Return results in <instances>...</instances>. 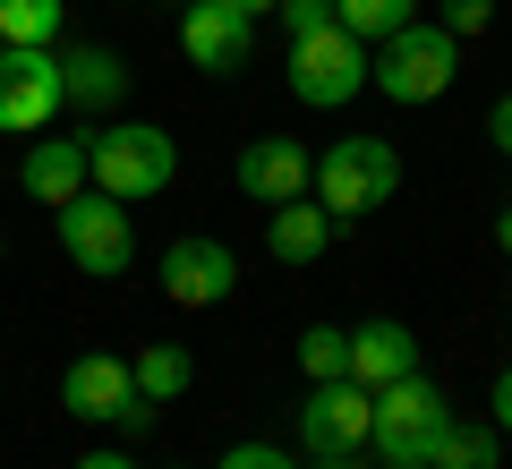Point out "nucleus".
Listing matches in <instances>:
<instances>
[{
	"mask_svg": "<svg viewBox=\"0 0 512 469\" xmlns=\"http://www.w3.org/2000/svg\"><path fill=\"white\" fill-rule=\"evenodd\" d=\"M325 239H333V214H325L316 197L274 205V222H265V248H274V265H316V256H325Z\"/></svg>",
	"mask_w": 512,
	"mask_h": 469,
	"instance_id": "dca6fc26",
	"label": "nucleus"
},
{
	"mask_svg": "<svg viewBox=\"0 0 512 469\" xmlns=\"http://www.w3.org/2000/svg\"><path fill=\"white\" fill-rule=\"evenodd\" d=\"M60 401H69L77 418H103V427H120V418L137 410V376H128V359L86 350V359H69V376H60Z\"/></svg>",
	"mask_w": 512,
	"mask_h": 469,
	"instance_id": "ddd939ff",
	"label": "nucleus"
},
{
	"mask_svg": "<svg viewBox=\"0 0 512 469\" xmlns=\"http://www.w3.org/2000/svg\"><path fill=\"white\" fill-rule=\"evenodd\" d=\"M52 231H60V256H69L77 273H94V282H111V273L137 265L128 205H120V197H103V188H77L69 205H52Z\"/></svg>",
	"mask_w": 512,
	"mask_h": 469,
	"instance_id": "20e7f679",
	"label": "nucleus"
},
{
	"mask_svg": "<svg viewBox=\"0 0 512 469\" xmlns=\"http://www.w3.org/2000/svg\"><path fill=\"white\" fill-rule=\"evenodd\" d=\"M180 52L205 77H239L256 60V18H239L231 0H188L180 9Z\"/></svg>",
	"mask_w": 512,
	"mask_h": 469,
	"instance_id": "6e6552de",
	"label": "nucleus"
},
{
	"mask_svg": "<svg viewBox=\"0 0 512 469\" xmlns=\"http://www.w3.org/2000/svg\"><path fill=\"white\" fill-rule=\"evenodd\" d=\"M359 86H367V43L359 35L325 26V35H299L291 43V94L308 111H342Z\"/></svg>",
	"mask_w": 512,
	"mask_h": 469,
	"instance_id": "0eeeda50",
	"label": "nucleus"
},
{
	"mask_svg": "<svg viewBox=\"0 0 512 469\" xmlns=\"http://www.w3.org/2000/svg\"><path fill=\"white\" fill-rule=\"evenodd\" d=\"M18 188L35 205H69L77 188H94L86 180V137H35V145H26V163H18Z\"/></svg>",
	"mask_w": 512,
	"mask_h": 469,
	"instance_id": "4468645a",
	"label": "nucleus"
},
{
	"mask_svg": "<svg viewBox=\"0 0 512 469\" xmlns=\"http://www.w3.org/2000/svg\"><path fill=\"white\" fill-rule=\"evenodd\" d=\"M282 26H291V43L299 35H325V26H333V0H282Z\"/></svg>",
	"mask_w": 512,
	"mask_h": 469,
	"instance_id": "5701e85b",
	"label": "nucleus"
},
{
	"mask_svg": "<svg viewBox=\"0 0 512 469\" xmlns=\"http://www.w3.org/2000/svg\"><path fill=\"white\" fill-rule=\"evenodd\" d=\"M154 282H163L171 307H222L239 290V256L222 248V239H171V248L154 256Z\"/></svg>",
	"mask_w": 512,
	"mask_h": 469,
	"instance_id": "1a4fd4ad",
	"label": "nucleus"
},
{
	"mask_svg": "<svg viewBox=\"0 0 512 469\" xmlns=\"http://www.w3.org/2000/svg\"><path fill=\"white\" fill-rule=\"evenodd\" d=\"M342 359H350V333L342 325H308V333H299V367H308V384H333Z\"/></svg>",
	"mask_w": 512,
	"mask_h": 469,
	"instance_id": "412c9836",
	"label": "nucleus"
},
{
	"mask_svg": "<svg viewBox=\"0 0 512 469\" xmlns=\"http://www.w3.org/2000/svg\"><path fill=\"white\" fill-rule=\"evenodd\" d=\"M410 367H419V333H410L402 316H367V325L350 333V359H342V376H350V384L384 393V384H402Z\"/></svg>",
	"mask_w": 512,
	"mask_h": 469,
	"instance_id": "9b49d317",
	"label": "nucleus"
},
{
	"mask_svg": "<svg viewBox=\"0 0 512 469\" xmlns=\"http://www.w3.org/2000/svg\"><path fill=\"white\" fill-rule=\"evenodd\" d=\"M60 103H69L60 94V52H43V43H0V137L52 128Z\"/></svg>",
	"mask_w": 512,
	"mask_h": 469,
	"instance_id": "423d86ee",
	"label": "nucleus"
},
{
	"mask_svg": "<svg viewBox=\"0 0 512 469\" xmlns=\"http://www.w3.org/2000/svg\"><path fill=\"white\" fill-rule=\"evenodd\" d=\"M86 180L103 188V197H120V205H146V197H163V188L180 180V145L154 120H120V128H103V137L86 145Z\"/></svg>",
	"mask_w": 512,
	"mask_h": 469,
	"instance_id": "f257e3e1",
	"label": "nucleus"
},
{
	"mask_svg": "<svg viewBox=\"0 0 512 469\" xmlns=\"http://www.w3.org/2000/svg\"><path fill=\"white\" fill-rule=\"evenodd\" d=\"M393 188H402V154L384 137H333L325 154H316L308 197L325 205L333 222H359V214H376V205H393Z\"/></svg>",
	"mask_w": 512,
	"mask_h": 469,
	"instance_id": "f03ea898",
	"label": "nucleus"
},
{
	"mask_svg": "<svg viewBox=\"0 0 512 469\" xmlns=\"http://www.w3.org/2000/svg\"><path fill=\"white\" fill-rule=\"evenodd\" d=\"M487 137H495V154H512V94L487 111Z\"/></svg>",
	"mask_w": 512,
	"mask_h": 469,
	"instance_id": "393cba45",
	"label": "nucleus"
},
{
	"mask_svg": "<svg viewBox=\"0 0 512 469\" xmlns=\"http://www.w3.org/2000/svg\"><path fill=\"white\" fill-rule=\"evenodd\" d=\"M128 376H137V393H146L154 410H163V401H180L188 384H197V359H188L180 342H146L137 359H128Z\"/></svg>",
	"mask_w": 512,
	"mask_h": 469,
	"instance_id": "f3484780",
	"label": "nucleus"
},
{
	"mask_svg": "<svg viewBox=\"0 0 512 469\" xmlns=\"http://www.w3.org/2000/svg\"><path fill=\"white\" fill-rule=\"evenodd\" d=\"M308 180H316V154L299 137H256L248 154H239V188H248L256 205H291V197H308Z\"/></svg>",
	"mask_w": 512,
	"mask_h": 469,
	"instance_id": "f8f14e48",
	"label": "nucleus"
},
{
	"mask_svg": "<svg viewBox=\"0 0 512 469\" xmlns=\"http://www.w3.org/2000/svg\"><path fill=\"white\" fill-rule=\"evenodd\" d=\"M461 77V35H444L436 18H410L402 35H384V52L367 60V86L384 103H436Z\"/></svg>",
	"mask_w": 512,
	"mask_h": 469,
	"instance_id": "7ed1b4c3",
	"label": "nucleus"
},
{
	"mask_svg": "<svg viewBox=\"0 0 512 469\" xmlns=\"http://www.w3.org/2000/svg\"><path fill=\"white\" fill-rule=\"evenodd\" d=\"M384 469H427V461H384Z\"/></svg>",
	"mask_w": 512,
	"mask_h": 469,
	"instance_id": "7c9ffc66",
	"label": "nucleus"
},
{
	"mask_svg": "<svg viewBox=\"0 0 512 469\" xmlns=\"http://www.w3.org/2000/svg\"><path fill=\"white\" fill-rule=\"evenodd\" d=\"M444 427H453V401H444L436 384L410 367L402 384H384V393H376V418H367V452H376V461H427Z\"/></svg>",
	"mask_w": 512,
	"mask_h": 469,
	"instance_id": "39448f33",
	"label": "nucleus"
},
{
	"mask_svg": "<svg viewBox=\"0 0 512 469\" xmlns=\"http://www.w3.org/2000/svg\"><path fill=\"white\" fill-rule=\"evenodd\" d=\"M495 435H512V367L495 376Z\"/></svg>",
	"mask_w": 512,
	"mask_h": 469,
	"instance_id": "a878e982",
	"label": "nucleus"
},
{
	"mask_svg": "<svg viewBox=\"0 0 512 469\" xmlns=\"http://www.w3.org/2000/svg\"><path fill=\"white\" fill-rule=\"evenodd\" d=\"M222 469H291V452H274V444H231V452H222Z\"/></svg>",
	"mask_w": 512,
	"mask_h": 469,
	"instance_id": "b1692460",
	"label": "nucleus"
},
{
	"mask_svg": "<svg viewBox=\"0 0 512 469\" xmlns=\"http://www.w3.org/2000/svg\"><path fill=\"white\" fill-rule=\"evenodd\" d=\"M231 9L239 18H265V9H282V0H231Z\"/></svg>",
	"mask_w": 512,
	"mask_h": 469,
	"instance_id": "c85d7f7f",
	"label": "nucleus"
},
{
	"mask_svg": "<svg viewBox=\"0 0 512 469\" xmlns=\"http://www.w3.org/2000/svg\"><path fill=\"white\" fill-rule=\"evenodd\" d=\"M427 469H495V427H444L436 452H427Z\"/></svg>",
	"mask_w": 512,
	"mask_h": 469,
	"instance_id": "aec40b11",
	"label": "nucleus"
},
{
	"mask_svg": "<svg viewBox=\"0 0 512 469\" xmlns=\"http://www.w3.org/2000/svg\"><path fill=\"white\" fill-rule=\"evenodd\" d=\"M316 469H367V461H359V452H325V461H316Z\"/></svg>",
	"mask_w": 512,
	"mask_h": 469,
	"instance_id": "cd10ccee",
	"label": "nucleus"
},
{
	"mask_svg": "<svg viewBox=\"0 0 512 469\" xmlns=\"http://www.w3.org/2000/svg\"><path fill=\"white\" fill-rule=\"evenodd\" d=\"M495 248H504V256H512V214H504V222H495Z\"/></svg>",
	"mask_w": 512,
	"mask_h": 469,
	"instance_id": "c756f323",
	"label": "nucleus"
},
{
	"mask_svg": "<svg viewBox=\"0 0 512 469\" xmlns=\"http://www.w3.org/2000/svg\"><path fill=\"white\" fill-rule=\"evenodd\" d=\"M60 18H69L60 0H0V43H43V52H52Z\"/></svg>",
	"mask_w": 512,
	"mask_h": 469,
	"instance_id": "6ab92c4d",
	"label": "nucleus"
},
{
	"mask_svg": "<svg viewBox=\"0 0 512 469\" xmlns=\"http://www.w3.org/2000/svg\"><path fill=\"white\" fill-rule=\"evenodd\" d=\"M77 469H137V461H128V452H86Z\"/></svg>",
	"mask_w": 512,
	"mask_h": 469,
	"instance_id": "bb28decb",
	"label": "nucleus"
},
{
	"mask_svg": "<svg viewBox=\"0 0 512 469\" xmlns=\"http://www.w3.org/2000/svg\"><path fill=\"white\" fill-rule=\"evenodd\" d=\"M367 418H376V393L350 384V376H333V384H316L308 410H299V444H308L316 461H325V452H367Z\"/></svg>",
	"mask_w": 512,
	"mask_h": 469,
	"instance_id": "9d476101",
	"label": "nucleus"
},
{
	"mask_svg": "<svg viewBox=\"0 0 512 469\" xmlns=\"http://www.w3.org/2000/svg\"><path fill=\"white\" fill-rule=\"evenodd\" d=\"M436 26H444V35H487L495 0H436Z\"/></svg>",
	"mask_w": 512,
	"mask_h": 469,
	"instance_id": "4be33fe9",
	"label": "nucleus"
},
{
	"mask_svg": "<svg viewBox=\"0 0 512 469\" xmlns=\"http://www.w3.org/2000/svg\"><path fill=\"white\" fill-rule=\"evenodd\" d=\"M419 18V0H333V26L359 43H384V35H402V26Z\"/></svg>",
	"mask_w": 512,
	"mask_h": 469,
	"instance_id": "a211bd4d",
	"label": "nucleus"
},
{
	"mask_svg": "<svg viewBox=\"0 0 512 469\" xmlns=\"http://www.w3.org/2000/svg\"><path fill=\"white\" fill-rule=\"evenodd\" d=\"M60 94H69L77 111H111L128 94L120 52H103V43H69V52H60Z\"/></svg>",
	"mask_w": 512,
	"mask_h": 469,
	"instance_id": "2eb2a0df",
	"label": "nucleus"
}]
</instances>
